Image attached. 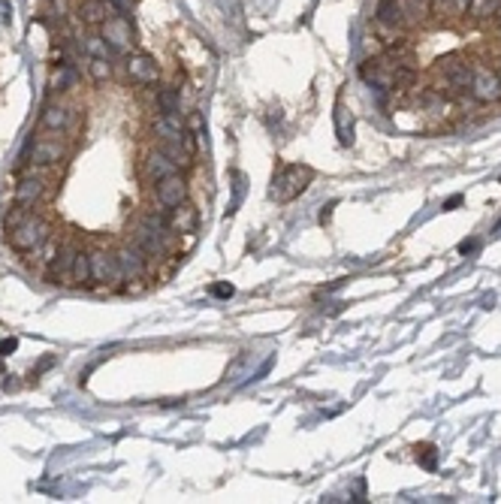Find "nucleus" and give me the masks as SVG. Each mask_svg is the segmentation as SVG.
<instances>
[{"instance_id": "obj_16", "label": "nucleus", "mask_w": 501, "mask_h": 504, "mask_svg": "<svg viewBox=\"0 0 501 504\" xmlns=\"http://www.w3.org/2000/svg\"><path fill=\"white\" fill-rule=\"evenodd\" d=\"M154 103L160 109V115H178V109H182V94H178L175 85H166L154 94Z\"/></svg>"}, {"instance_id": "obj_20", "label": "nucleus", "mask_w": 501, "mask_h": 504, "mask_svg": "<svg viewBox=\"0 0 501 504\" xmlns=\"http://www.w3.org/2000/svg\"><path fill=\"white\" fill-rule=\"evenodd\" d=\"M88 76H91V82H106L112 76L109 58H88Z\"/></svg>"}, {"instance_id": "obj_17", "label": "nucleus", "mask_w": 501, "mask_h": 504, "mask_svg": "<svg viewBox=\"0 0 501 504\" xmlns=\"http://www.w3.org/2000/svg\"><path fill=\"white\" fill-rule=\"evenodd\" d=\"M69 284L76 287H88L91 284V254H85V251H79L76 263H73V278H69Z\"/></svg>"}, {"instance_id": "obj_21", "label": "nucleus", "mask_w": 501, "mask_h": 504, "mask_svg": "<svg viewBox=\"0 0 501 504\" xmlns=\"http://www.w3.org/2000/svg\"><path fill=\"white\" fill-rule=\"evenodd\" d=\"M187 133H194V136H203V118H199V112H190L187 115Z\"/></svg>"}, {"instance_id": "obj_14", "label": "nucleus", "mask_w": 501, "mask_h": 504, "mask_svg": "<svg viewBox=\"0 0 501 504\" xmlns=\"http://www.w3.org/2000/svg\"><path fill=\"white\" fill-rule=\"evenodd\" d=\"M112 15H115V9L109 6V0H85L82 9H79V18H82L85 25H91V27H100L106 18H112Z\"/></svg>"}, {"instance_id": "obj_22", "label": "nucleus", "mask_w": 501, "mask_h": 504, "mask_svg": "<svg viewBox=\"0 0 501 504\" xmlns=\"http://www.w3.org/2000/svg\"><path fill=\"white\" fill-rule=\"evenodd\" d=\"M417 456H423V465H426V468H435V450L429 447V444L417 447Z\"/></svg>"}, {"instance_id": "obj_23", "label": "nucleus", "mask_w": 501, "mask_h": 504, "mask_svg": "<svg viewBox=\"0 0 501 504\" xmlns=\"http://www.w3.org/2000/svg\"><path fill=\"white\" fill-rule=\"evenodd\" d=\"M109 6L115 9V15H130V9H133V0H109Z\"/></svg>"}, {"instance_id": "obj_8", "label": "nucleus", "mask_w": 501, "mask_h": 504, "mask_svg": "<svg viewBox=\"0 0 501 504\" xmlns=\"http://www.w3.org/2000/svg\"><path fill=\"white\" fill-rule=\"evenodd\" d=\"M76 257H79V245H76V241H67V245L58 248L55 260H52V263H48V269H46L48 281H55V284H69V278H73Z\"/></svg>"}, {"instance_id": "obj_18", "label": "nucleus", "mask_w": 501, "mask_h": 504, "mask_svg": "<svg viewBox=\"0 0 501 504\" xmlns=\"http://www.w3.org/2000/svg\"><path fill=\"white\" fill-rule=\"evenodd\" d=\"M79 85V73L73 69V64H64V67H58V73L52 76V91H73Z\"/></svg>"}, {"instance_id": "obj_19", "label": "nucleus", "mask_w": 501, "mask_h": 504, "mask_svg": "<svg viewBox=\"0 0 501 504\" xmlns=\"http://www.w3.org/2000/svg\"><path fill=\"white\" fill-rule=\"evenodd\" d=\"M82 52H88L91 58H109V55H115L112 46H109L106 39H103V34H100V37H85V39H82Z\"/></svg>"}, {"instance_id": "obj_7", "label": "nucleus", "mask_w": 501, "mask_h": 504, "mask_svg": "<svg viewBox=\"0 0 501 504\" xmlns=\"http://www.w3.org/2000/svg\"><path fill=\"white\" fill-rule=\"evenodd\" d=\"M173 173H178V166L160 148H152V151H145V154L139 157V175H142L145 181H154L157 185L160 178H166Z\"/></svg>"}, {"instance_id": "obj_10", "label": "nucleus", "mask_w": 501, "mask_h": 504, "mask_svg": "<svg viewBox=\"0 0 501 504\" xmlns=\"http://www.w3.org/2000/svg\"><path fill=\"white\" fill-rule=\"evenodd\" d=\"M124 67H127L130 82H136V85H154L157 79H160V67H157V60H154L152 55H145V52L130 55Z\"/></svg>"}, {"instance_id": "obj_1", "label": "nucleus", "mask_w": 501, "mask_h": 504, "mask_svg": "<svg viewBox=\"0 0 501 504\" xmlns=\"http://www.w3.org/2000/svg\"><path fill=\"white\" fill-rule=\"evenodd\" d=\"M6 239H9V245L15 251H22V254H36V251L52 239V227H48V220L43 215H34L31 211L22 224L6 230Z\"/></svg>"}, {"instance_id": "obj_2", "label": "nucleus", "mask_w": 501, "mask_h": 504, "mask_svg": "<svg viewBox=\"0 0 501 504\" xmlns=\"http://www.w3.org/2000/svg\"><path fill=\"white\" fill-rule=\"evenodd\" d=\"M115 257H118V266H121L124 281H133V284H127L124 290L127 293H142L148 287L145 281H148V263H152V260L145 257V251L139 248L136 241H130V245H124Z\"/></svg>"}, {"instance_id": "obj_9", "label": "nucleus", "mask_w": 501, "mask_h": 504, "mask_svg": "<svg viewBox=\"0 0 501 504\" xmlns=\"http://www.w3.org/2000/svg\"><path fill=\"white\" fill-rule=\"evenodd\" d=\"M154 197H157V203L163 206L166 211H169V208H175V206H182V203H187V181L178 175V173L166 175V178H160V181H157Z\"/></svg>"}, {"instance_id": "obj_25", "label": "nucleus", "mask_w": 501, "mask_h": 504, "mask_svg": "<svg viewBox=\"0 0 501 504\" xmlns=\"http://www.w3.org/2000/svg\"><path fill=\"white\" fill-rule=\"evenodd\" d=\"M9 350H15V338H6V341H0V357H6Z\"/></svg>"}, {"instance_id": "obj_12", "label": "nucleus", "mask_w": 501, "mask_h": 504, "mask_svg": "<svg viewBox=\"0 0 501 504\" xmlns=\"http://www.w3.org/2000/svg\"><path fill=\"white\" fill-rule=\"evenodd\" d=\"M196 224H199V211L194 208V203H182V206L169 208V215H166V227L173 230L175 236L196 233Z\"/></svg>"}, {"instance_id": "obj_15", "label": "nucleus", "mask_w": 501, "mask_h": 504, "mask_svg": "<svg viewBox=\"0 0 501 504\" xmlns=\"http://www.w3.org/2000/svg\"><path fill=\"white\" fill-rule=\"evenodd\" d=\"M154 133L160 136V142H178V139L185 136V124L178 115H160L154 118Z\"/></svg>"}, {"instance_id": "obj_6", "label": "nucleus", "mask_w": 501, "mask_h": 504, "mask_svg": "<svg viewBox=\"0 0 501 504\" xmlns=\"http://www.w3.org/2000/svg\"><path fill=\"white\" fill-rule=\"evenodd\" d=\"M100 30H103V39L109 46H112V52L115 55H124L130 46H133V25H130V18L127 15H112V18H106L103 25H100Z\"/></svg>"}, {"instance_id": "obj_24", "label": "nucleus", "mask_w": 501, "mask_h": 504, "mask_svg": "<svg viewBox=\"0 0 501 504\" xmlns=\"http://www.w3.org/2000/svg\"><path fill=\"white\" fill-rule=\"evenodd\" d=\"M212 293L215 296H233V287H229V284H218V287H212Z\"/></svg>"}, {"instance_id": "obj_11", "label": "nucleus", "mask_w": 501, "mask_h": 504, "mask_svg": "<svg viewBox=\"0 0 501 504\" xmlns=\"http://www.w3.org/2000/svg\"><path fill=\"white\" fill-rule=\"evenodd\" d=\"M91 281H103V284H118V281H124L118 257L106 254V251H94L91 254Z\"/></svg>"}, {"instance_id": "obj_5", "label": "nucleus", "mask_w": 501, "mask_h": 504, "mask_svg": "<svg viewBox=\"0 0 501 504\" xmlns=\"http://www.w3.org/2000/svg\"><path fill=\"white\" fill-rule=\"evenodd\" d=\"M31 160L34 166L58 169L67 160V145L58 136H36L31 139Z\"/></svg>"}, {"instance_id": "obj_4", "label": "nucleus", "mask_w": 501, "mask_h": 504, "mask_svg": "<svg viewBox=\"0 0 501 504\" xmlns=\"http://www.w3.org/2000/svg\"><path fill=\"white\" fill-rule=\"evenodd\" d=\"M39 124L48 133H69V139H73V133H79V112L73 106L61 103V100L58 103H46L43 115H39Z\"/></svg>"}, {"instance_id": "obj_13", "label": "nucleus", "mask_w": 501, "mask_h": 504, "mask_svg": "<svg viewBox=\"0 0 501 504\" xmlns=\"http://www.w3.org/2000/svg\"><path fill=\"white\" fill-rule=\"evenodd\" d=\"M46 197V178L43 175H25L22 181L15 185V206H25V208H34L39 199Z\"/></svg>"}, {"instance_id": "obj_3", "label": "nucleus", "mask_w": 501, "mask_h": 504, "mask_svg": "<svg viewBox=\"0 0 501 504\" xmlns=\"http://www.w3.org/2000/svg\"><path fill=\"white\" fill-rule=\"evenodd\" d=\"M308 181H312V169L308 166H284L281 173L275 175V185H272V197L278 203H290L293 197H299L302 190L308 187Z\"/></svg>"}]
</instances>
